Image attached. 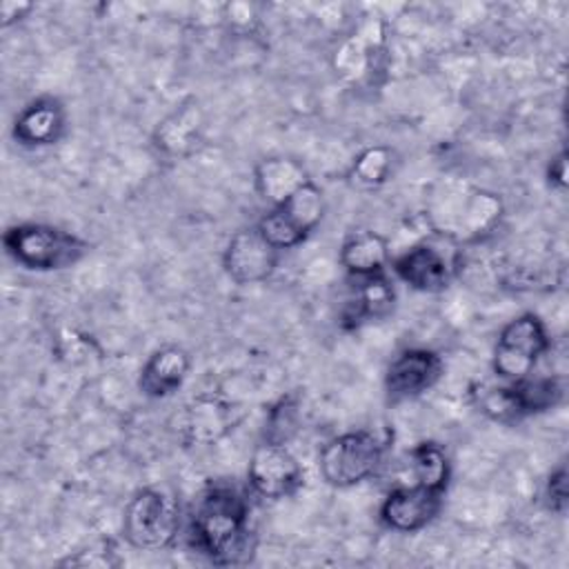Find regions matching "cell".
<instances>
[{
	"instance_id": "obj_1",
	"label": "cell",
	"mask_w": 569,
	"mask_h": 569,
	"mask_svg": "<svg viewBox=\"0 0 569 569\" xmlns=\"http://www.w3.org/2000/svg\"><path fill=\"white\" fill-rule=\"evenodd\" d=\"M189 538L198 553L213 565L231 567L251 560L256 531L251 529V507L242 491L229 482H213L196 498Z\"/></svg>"
},
{
	"instance_id": "obj_2",
	"label": "cell",
	"mask_w": 569,
	"mask_h": 569,
	"mask_svg": "<svg viewBox=\"0 0 569 569\" xmlns=\"http://www.w3.org/2000/svg\"><path fill=\"white\" fill-rule=\"evenodd\" d=\"M500 216L502 202L496 193L460 182L445 184L427 211L433 233L449 242L480 240L498 224Z\"/></svg>"
},
{
	"instance_id": "obj_3",
	"label": "cell",
	"mask_w": 569,
	"mask_h": 569,
	"mask_svg": "<svg viewBox=\"0 0 569 569\" xmlns=\"http://www.w3.org/2000/svg\"><path fill=\"white\" fill-rule=\"evenodd\" d=\"M4 251L29 271H60L80 262L89 242L80 236L47 222H20L4 231Z\"/></svg>"
},
{
	"instance_id": "obj_4",
	"label": "cell",
	"mask_w": 569,
	"mask_h": 569,
	"mask_svg": "<svg viewBox=\"0 0 569 569\" xmlns=\"http://www.w3.org/2000/svg\"><path fill=\"white\" fill-rule=\"evenodd\" d=\"M476 407L491 420L516 422L533 413H542L560 405L565 396V382L556 376L520 378L505 385H476Z\"/></svg>"
},
{
	"instance_id": "obj_5",
	"label": "cell",
	"mask_w": 569,
	"mask_h": 569,
	"mask_svg": "<svg viewBox=\"0 0 569 569\" xmlns=\"http://www.w3.org/2000/svg\"><path fill=\"white\" fill-rule=\"evenodd\" d=\"M180 529V507L171 491L162 487L138 489L122 513V536L133 549H167Z\"/></svg>"
},
{
	"instance_id": "obj_6",
	"label": "cell",
	"mask_w": 569,
	"mask_h": 569,
	"mask_svg": "<svg viewBox=\"0 0 569 569\" xmlns=\"http://www.w3.org/2000/svg\"><path fill=\"white\" fill-rule=\"evenodd\" d=\"M387 449V438L371 429L333 436L318 453V469L327 485L349 489L376 473Z\"/></svg>"
},
{
	"instance_id": "obj_7",
	"label": "cell",
	"mask_w": 569,
	"mask_h": 569,
	"mask_svg": "<svg viewBox=\"0 0 569 569\" xmlns=\"http://www.w3.org/2000/svg\"><path fill=\"white\" fill-rule=\"evenodd\" d=\"M549 347L551 340L542 318L533 311H525L500 329L493 345L491 369L502 382L527 378Z\"/></svg>"
},
{
	"instance_id": "obj_8",
	"label": "cell",
	"mask_w": 569,
	"mask_h": 569,
	"mask_svg": "<svg viewBox=\"0 0 569 569\" xmlns=\"http://www.w3.org/2000/svg\"><path fill=\"white\" fill-rule=\"evenodd\" d=\"M327 202L322 189L309 180L293 191L284 202L271 207L260 220V233L278 249H293L309 238V233L322 222Z\"/></svg>"
},
{
	"instance_id": "obj_9",
	"label": "cell",
	"mask_w": 569,
	"mask_h": 569,
	"mask_svg": "<svg viewBox=\"0 0 569 569\" xmlns=\"http://www.w3.org/2000/svg\"><path fill=\"white\" fill-rule=\"evenodd\" d=\"M251 489L269 500L293 496L305 485V471L284 442L262 438L249 460Z\"/></svg>"
},
{
	"instance_id": "obj_10",
	"label": "cell",
	"mask_w": 569,
	"mask_h": 569,
	"mask_svg": "<svg viewBox=\"0 0 569 569\" xmlns=\"http://www.w3.org/2000/svg\"><path fill=\"white\" fill-rule=\"evenodd\" d=\"M278 258L280 251L260 233L258 224H251L229 238L222 251V269L240 287L258 284L273 276Z\"/></svg>"
},
{
	"instance_id": "obj_11",
	"label": "cell",
	"mask_w": 569,
	"mask_h": 569,
	"mask_svg": "<svg viewBox=\"0 0 569 569\" xmlns=\"http://www.w3.org/2000/svg\"><path fill=\"white\" fill-rule=\"evenodd\" d=\"M445 362L427 347L402 349L385 371V391L391 402L411 400L429 391L442 376Z\"/></svg>"
},
{
	"instance_id": "obj_12",
	"label": "cell",
	"mask_w": 569,
	"mask_h": 569,
	"mask_svg": "<svg viewBox=\"0 0 569 569\" xmlns=\"http://www.w3.org/2000/svg\"><path fill=\"white\" fill-rule=\"evenodd\" d=\"M242 420V409L236 402L211 393L191 398L178 416V429L189 445H213L236 429Z\"/></svg>"
},
{
	"instance_id": "obj_13",
	"label": "cell",
	"mask_w": 569,
	"mask_h": 569,
	"mask_svg": "<svg viewBox=\"0 0 569 569\" xmlns=\"http://www.w3.org/2000/svg\"><path fill=\"white\" fill-rule=\"evenodd\" d=\"M456 258L433 242H418L391 260L393 273L416 291L438 293L445 291L456 276Z\"/></svg>"
},
{
	"instance_id": "obj_14",
	"label": "cell",
	"mask_w": 569,
	"mask_h": 569,
	"mask_svg": "<svg viewBox=\"0 0 569 569\" xmlns=\"http://www.w3.org/2000/svg\"><path fill=\"white\" fill-rule=\"evenodd\" d=\"M445 493L427 489L418 482L391 489L380 505V520L387 529L398 533H413L425 529L442 509Z\"/></svg>"
},
{
	"instance_id": "obj_15",
	"label": "cell",
	"mask_w": 569,
	"mask_h": 569,
	"mask_svg": "<svg viewBox=\"0 0 569 569\" xmlns=\"http://www.w3.org/2000/svg\"><path fill=\"white\" fill-rule=\"evenodd\" d=\"M67 127V113L58 98L40 96L31 100L13 120L11 136L22 147L56 144Z\"/></svg>"
},
{
	"instance_id": "obj_16",
	"label": "cell",
	"mask_w": 569,
	"mask_h": 569,
	"mask_svg": "<svg viewBox=\"0 0 569 569\" xmlns=\"http://www.w3.org/2000/svg\"><path fill=\"white\" fill-rule=\"evenodd\" d=\"M191 356L180 345H164L156 349L140 369L138 389L142 396L162 400L173 396L187 380Z\"/></svg>"
},
{
	"instance_id": "obj_17",
	"label": "cell",
	"mask_w": 569,
	"mask_h": 569,
	"mask_svg": "<svg viewBox=\"0 0 569 569\" xmlns=\"http://www.w3.org/2000/svg\"><path fill=\"white\" fill-rule=\"evenodd\" d=\"M356 287L349 300L340 311V322L345 329H358L369 320H380L391 313L396 302L393 282L387 273L369 276V278H353Z\"/></svg>"
},
{
	"instance_id": "obj_18",
	"label": "cell",
	"mask_w": 569,
	"mask_h": 569,
	"mask_svg": "<svg viewBox=\"0 0 569 569\" xmlns=\"http://www.w3.org/2000/svg\"><path fill=\"white\" fill-rule=\"evenodd\" d=\"M311 178L307 169L289 156L262 158L253 169L256 191L271 207H278L280 202H284L293 191H298Z\"/></svg>"
},
{
	"instance_id": "obj_19",
	"label": "cell",
	"mask_w": 569,
	"mask_h": 569,
	"mask_svg": "<svg viewBox=\"0 0 569 569\" xmlns=\"http://www.w3.org/2000/svg\"><path fill=\"white\" fill-rule=\"evenodd\" d=\"M202 133V109L196 98L184 100L156 129V144L169 156H189Z\"/></svg>"
},
{
	"instance_id": "obj_20",
	"label": "cell",
	"mask_w": 569,
	"mask_h": 569,
	"mask_svg": "<svg viewBox=\"0 0 569 569\" xmlns=\"http://www.w3.org/2000/svg\"><path fill=\"white\" fill-rule=\"evenodd\" d=\"M338 260L351 278H369L387 271L391 249L385 236L376 231H358L342 242Z\"/></svg>"
},
{
	"instance_id": "obj_21",
	"label": "cell",
	"mask_w": 569,
	"mask_h": 569,
	"mask_svg": "<svg viewBox=\"0 0 569 569\" xmlns=\"http://www.w3.org/2000/svg\"><path fill=\"white\" fill-rule=\"evenodd\" d=\"M409 469L413 476V482L433 489L438 493H447L451 467L449 458L436 442H418L409 451Z\"/></svg>"
},
{
	"instance_id": "obj_22",
	"label": "cell",
	"mask_w": 569,
	"mask_h": 569,
	"mask_svg": "<svg viewBox=\"0 0 569 569\" xmlns=\"http://www.w3.org/2000/svg\"><path fill=\"white\" fill-rule=\"evenodd\" d=\"M391 164H393V151L389 147H385V144L367 147L353 160L351 178H353V182H358L362 187H378L389 178Z\"/></svg>"
},
{
	"instance_id": "obj_23",
	"label": "cell",
	"mask_w": 569,
	"mask_h": 569,
	"mask_svg": "<svg viewBox=\"0 0 569 569\" xmlns=\"http://www.w3.org/2000/svg\"><path fill=\"white\" fill-rule=\"evenodd\" d=\"M296 413H298L296 400H293L291 396L280 398V400L271 407V411H269L264 438L287 445V440L291 438V431L296 429Z\"/></svg>"
},
{
	"instance_id": "obj_24",
	"label": "cell",
	"mask_w": 569,
	"mask_h": 569,
	"mask_svg": "<svg viewBox=\"0 0 569 569\" xmlns=\"http://www.w3.org/2000/svg\"><path fill=\"white\" fill-rule=\"evenodd\" d=\"M545 500H547V507L553 511V513H565L567 511V505H569V489H567V467L565 465H558L549 478H547V485H545Z\"/></svg>"
},
{
	"instance_id": "obj_25",
	"label": "cell",
	"mask_w": 569,
	"mask_h": 569,
	"mask_svg": "<svg viewBox=\"0 0 569 569\" xmlns=\"http://www.w3.org/2000/svg\"><path fill=\"white\" fill-rule=\"evenodd\" d=\"M547 180L553 189L562 191L567 187V151L560 149L551 160H549V167H547Z\"/></svg>"
},
{
	"instance_id": "obj_26",
	"label": "cell",
	"mask_w": 569,
	"mask_h": 569,
	"mask_svg": "<svg viewBox=\"0 0 569 569\" xmlns=\"http://www.w3.org/2000/svg\"><path fill=\"white\" fill-rule=\"evenodd\" d=\"M31 11H33V4H31V2L4 0V2L0 4V18H2L0 22H2V27H9V24H13V22L27 18Z\"/></svg>"
}]
</instances>
